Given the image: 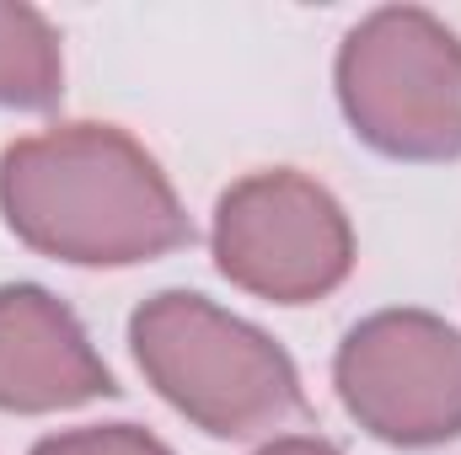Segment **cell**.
Returning a JSON list of instances; mask_svg holds the SVG:
<instances>
[{
  "mask_svg": "<svg viewBox=\"0 0 461 455\" xmlns=\"http://www.w3.org/2000/svg\"><path fill=\"white\" fill-rule=\"evenodd\" d=\"M129 353L150 391L210 440H263L306 407L295 359L194 290L150 295L129 317Z\"/></svg>",
  "mask_w": 461,
  "mask_h": 455,
  "instance_id": "7a4b0ae2",
  "label": "cell"
},
{
  "mask_svg": "<svg viewBox=\"0 0 461 455\" xmlns=\"http://www.w3.org/2000/svg\"><path fill=\"white\" fill-rule=\"evenodd\" d=\"M118 397L81 317L43 284H0V413L38 418Z\"/></svg>",
  "mask_w": 461,
  "mask_h": 455,
  "instance_id": "8992f818",
  "label": "cell"
},
{
  "mask_svg": "<svg viewBox=\"0 0 461 455\" xmlns=\"http://www.w3.org/2000/svg\"><path fill=\"white\" fill-rule=\"evenodd\" d=\"M65 97V49L38 5L0 0V108L43 113Z\"/></svg>",
  "mask_w": 461,
  "mask_h": 455,
  "instance_id": "52a82bcc",
  "label": "cell"
},
{
  "mask_svg": "<svg viewBox=\"0 0 461 455\" xmlns=\"http://www.w3.org/2000/svg\"><path fill=\"white\" fill-rule=\"evenodd\" d=\"M32 455H172L150 429L140 424H86L65 434H43Z\"/></svg>",
  "mask_w": 461,
  "mask_h": 455,
  "instance_id": "ba28073f",
  "label": "cell"
},
{
  "mask_svg": "<svg viewBox=\"0 0 461 455\" xmlns=\"http://www.w3.org/2000/svg\"><path fill=\"white\" fill-rule=\"evenodd\" d=\"M252 455H344V451L317 440V434H279V440H268L263 451H252Z\"/></svg>",
  "mask_w": 461,
  "mask_h": 455,
  "instance_id": "9c48e42d",
  "label": "cell"
},
{
  "mask_svg": "<svg viewBox=\"0 0 461 455\" xmlns=\"http://www.w3.org/2000/svg\"><path fill=\"white\" fill-rule=\"evenodd\" d=\"M339 108L359 145L386 161L461 156V38L424 5H381L359 16L333 59Z\"/></svg>",
  "mask_w": 461,
  "mask_h": 455,
  "instance_id": "3957f363",
  "label": "cell"
},
{
  "mask_svg": "<svg viewBox=\"0 0 461 455\" xmlns=\"http://www.w3.org/2000/svg\"><path fill=\"white\" fill-rule=\"evenodd\" d=\"M210 252L236 290L268 306H312L354 273V226L317 177L268 166L215 199Z\"/></svg>",
  "mask_w": 461,
  "mask_h": 455,
  "instance_id": "277c9868",
  "label": "cell"
},
{
  "mask_svg": "<svg viewBox=\"0 0 461 455\" xmlns=\"http://www.w3.org/2000/svg\"><path fill=\"white\" fill-rule=\"evenodd\" d=\"M344 413L381 445L435 451L461 440V333L419 306L354 322L333 353Z\"/></svg>",
  "mask_w": 461,
  "mask_h": 455,
  "instance_id": "5b68a950",
  "label": "cell"
},
{
  "mask_svg": "<svg viewBox=\"0 0 461 455\" xmlns=\"http://www.w3.org/2000/svg\"><path fill=\"white\" fill-rule=\"evenodd\" d=\"M5 230L70 268H140L194 241L161 161L118 123H54L0 150Z\"/></svg>",
  "mask_w": 461,
  "mask_h": 455,
  "instance_id": "6da1fadb",
  "label": "cell"
}]
</instances>
